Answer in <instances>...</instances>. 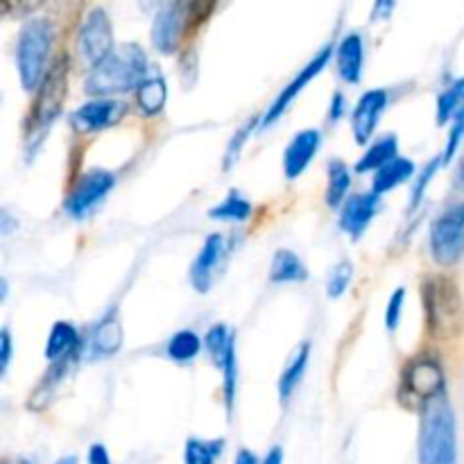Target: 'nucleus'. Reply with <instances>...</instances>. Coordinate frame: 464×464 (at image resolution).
Listing matches in <instances>:
<instances>
[{
	"mask_svg": "<svg viewBox=\"0 0 464 464\" xmlns=\"http://www.w3.org/2000/svg\"><path fill=\"white\" fill-rule=\"evenodd\" d=\"M420 464H458V421L447 392L429 399L420 408Z\"/></svg>",
	"mask_w": 464,
	"mask_h": 464,
	"instance_id": "nucleus-1",
	"label": "nucleus"
},
{
	"mask_svg": "<svg viewBox=\"0 0 464 464\" xmlns=\"http://www.w3.org/2000/svg\"><path fill=\"white\" fill-rule=\"evenodd\" d=\"M150 63L143 50L136 44L121 45L100 63L91 66L86 77V91L95 98H111V95L136 91L148 80Z\"/></svg>",
	"mask_w": 464,
	"mask_h": 464,
	"instance_id": "nucleus-2",
	"label": "nucleus"
},
{
	"mask_svg": "<svg viewBox=\"0 0 464 464\" xmlns=\"http://www.w3.org/2000/svg\"><path fill=\"white\" fill-rule=\"evenodd\" d=\"M426 329L435 340H456L464 331L462 293L451 276H429L421 285Z\"/></svg>",
	"mask_w": 464,
	"mask_h": 464,
	"instance_id": "nucleus-3",
	"label": "nucleus"
},
{
	"mask_svg": "<svg viewBox=\"0 0 464 464\" xmlns=\"http://www.w3.org/2000/svg\"><path fill=\"white\" fill-rule=\"evenodd\" d=\"M53 36L54 30L48 18H30L23 25L16 45V66L25 91L39 89L45 72L50 71L48 59L50 48H53Z\"/></svg>",
	"mask_w": 464,
	"mask_h": 464,
	"instance_id": "nucleus-4",
	"label": "nucleus"
},
{
	"mask_svg": "<svg viewBox=\"0 0 464 464\" xmlns=\"http://www.w3.org/2000/svg\"><path fill=\"white\" fill-rule=\"evenodd\" d=\"M39 93H36L34 107H32L30 118H27V143H39L45 136L48 127L57 121L63 109L68 91V57H59L45 72L41 82Z\"/></svg>",
	"mask_w": 464,
	"mask_h": 464,
	"instance_id": "nucleus-5",
	"label": "nucleus"
},
{
	"mask_svg": "<svg viewBox=\"0 0 464 464\" xmlns=\"http://www.w3.org/2000/svg\"><path fill=\"white\" fill-rule=\"evenodd\" d=\"M430 256L442 267H453L464 256V202L449 207L433 222Z\"/></svg>",
	"mask_w": 464,
	"mask_h": 464,
	"instance_id": "nucleus-6",
	"label": "nucleus"
},
{
	"mask_svg": "<svg viewBox=\"0 0 464 464\" xmlns=\"http://www.w3.org/2000/svg\"><path fill=\"white\" fill-rule=\"evenodd\" d=\"M444 392V372L433 358H417L403 370L399 399L403 406L421 408L429 399Z\"/></svg>",
	"mask_w": 464,
	"mask_h": 464,
	"instance_id": "nucleus-7",
	"label": "nucleus"
},
{
	"mask_svg": "<svg viewBox=\"0 0 464 464\" xmlns=\"http://www.w3.org/2000/svg\"><path fill=\"white\" fill-rule=\"evenodd\" d=\"M190 30H193V0H170L154 16L152 45L159 53L172 54Z\"/></svg>",
	"mask_w": 464,
	"mask_h": 464,
	"instance_id": "nucleus-8",
	"label": "nucleus"
},
{
	"mask_svg": "<svg viewBox=\"0 0 464 464\" xmlns=\"http://www.w3.org/2000/svg\"><path fill=\"white\" fill-rule=\"evenodd\" d=\"M331 57H334V45H324V48H322L320 53H317L315 57H313L311 62H308L306 66L297 72V77L284 86V91L276 95V100L270 104V109L266 111V116H263V121H261L263 130L270 125H275V122L279 121L285 111H288V107L295 102V98H297V95L302 93V91L306 89V86L311 84V82L315 80V77L320 75L326 66H329Z\"/></svg>",
	"mask_w": 464,
	"mask_h": 464,
	"instance_id": "nucleus-9",
	"label": "nucleus"
},
{
	"mask_svg": "<svg viewBox=\"0 0 464 464\" xmlns=\"http://www.w3.org/2000/svg\"><path fill=\"white\" fill-rule=\"evenodd\" d=\"M127 104L113 98H98L82 104L71 116V127L77 134H93V131L107 130L118 125L127 116Z\"/></svg>",
	"mask_w": 464,
	"mask_h": 464,
	"instance_id": "nucleus-10",
	"label": "nucleus"
},
{
	"mask_svg": "<svg viewBox=\"0 0 464 464\" xmlns=\"http://www.w3.org/2000/svg\"><path fill=\"white\" fill-rule=\"evenodd\" d=\"M113 53V30L104 9H91L80 30V54L86 63L95 66Z\"/></svg>",
	"mask_w": 464,
	"mask_h": 464,
	"instance_id": "nucleus-11",
	"label": "nucleus"
},
{
	"mask_svg": "<svg viewBox=\"0 0 464 464\" xmlns=\"http://www.w3.org/2000/svg\"><path fill=\"white\" fill-rule=\"evenodd\" d=\"M116 186V175L109 170H91L77 181L66 199V211L72 218H84L95 204L104 199V195Z\"/></svg>",
	"mask_w": 464,
	"mask_h": 464,
	"instance_id": "nucleus-12",
	"label": "nucleus"
},
{
	"mask_svg": "<svg viewBox=\"0 0 464 464\" xmlns=\"http://www.w3.org/2000/svg\"><path fill=\"white\" fill-rule=\"evenodd\" d=\"M379 207L381 195H376L374 190L372 193L352 195L343 204V211H340V229L352 240H361L365 236L367 227L372 225L374 216L379 213Z\"/></svg>",
	"mask_w": 464,
	"mask_h": 464,
	"instance_id": "nucleus-13",
	"label": "nucleus"
},
{
	"mask_svg": "<svg viewBox=\"0 0 464 464\" xmlns=\"http://www.w3.org/2000/svg\"><path fill=\"white\" fill-rule=\"evenodd\" d=\"M385 107H388V91L385 89H372L362 93L352 113V131L358 145H365L372 139Z\"/></svg>",
	"mask_w": 464,
	"mask_h": 464,
	"instance_id": "nucleus-14",
	"label": "nucleus"
},
{
	"mask_svg": "<svg viewBox=\"0 0 464 464\" xmlns=\"http://www.w3.org/2000/svg\"><path fill=\"white\" fill-rule=\"evenodd\" d=\"M225 254V236L213 234L204 240L202 249L195 256L193 266H190V284L198 293H208L213 285V276H216L220 258Z\"/></svg>",
	"mask_w": 464,
	"mask_h": 464,
	"instance_id": "nucleus-15",
	"label": "nucleus"
},
{
	"mask_svg": "<svg viewBox=\"0 0 464 464\" xmlns=\"http://www.w3.org/2000/svg\"><path fill=\"white\" fill-rule=\"evenodd\" d=\"M317 150H320V131L317 130H302L299 134H295V139L290 140L288 148L284 152V175L285 179H297L311 161L315 159Z\"/></svg>",
	"mask_w": 464,
	"mask_h": 464,
	"instance_id": "nucleus-16",
	"label": "nucleus"
},
{
	"mask_svg": "<svg viewBox=\"0 0 464 464\" xmlns=\"http://www.w3.org/2000/svg\"><path fill=\"white\" fill-rule=\"evenodd\" d=\"M122 347V324L116 311L107 313L89 335V353L93 358H109Z\"/></svg>",
	"mask_w": 464,
	"mask_h": 464,
	"instance_id": "nucleus-17",
	"label": "nucleus"
},
{
	"mask_svg": "<svg viewBox=\"0 0 464 464\" xmlns=\"http://www.w3.org/2000/svg\"><path fill=\"white\" fill-rule=\"evenodd\" d=\"M335 63H338V72L344 82L349 84H358L362 77V63H365V45H362V36L352 32L344 36L335 50Z\"/></svg>",
	"mask_w": 464,
	"mask_h": 464,
	"instance_id": "nucleus-18",
	"label": "nucleus"
},
{
	"mask_svg": "<svg viewBox=\"0 0 464 464\" xmlns=\"http://www.w3.org/2000/svg\"><path fill=\"white\" fill-rule=\"evenodd\" d=\"M415 175V163L406 157H394L392 161H388L385 166H381L379 170H374V179H372V190L376 195L390 193L397 186L406 184L411 177Z\"/></svg>",
	"mask_w": 464,
	"mask_h": 464,
	"instance_id": "nucleus-19",
	"label": "nucleus"
},
{
	"mask_svg": "<svg viewBox=\"0 0 464 464\" xmlns=\"http://www.w3.org/2000/svg\"><path fill=\"white\" fill-rule=\"evenodd\" d=\"M308 279V270L302 258L290 249H279L272 258L270 281L272 284H302Z\"/></svg>",
	"mask_w": 464,
	"mask_h": 464,
	"instance_id": "nucleus-20",
	"label": "nucleus"
},
{
	"mask_svg": "<svg viewBox=\"0 0 464 464\" xmlns=\"http://www.w3.org/2000/svg\"><path fill=\"white\" fill-rule=\"evenodd\" d=\"M77 344H80V335H77L75 326L68 324V322H57L50 329L48 343H45V358L50 362H57L62 358L72 356Z\"/></svg>",
	"mask_w": 464,
	"mask_h": 464,
	"instance_id": "nucleus-21",
	"label": "nucleus"
},
{
	"mask_svg": "<svg viewBox=\"0 0 464 464\" xmlns=\"http://www.w3.org/2000/svg\"><path fill=\"white\" fill-rule=\"evenodd\" d=\"M308 358H311V343H304L302 347L297 349V353L293 356V361L288 362V367L284 370L279 379V399L281 403H288L290 397L295 394V390L302 383L304 374L308 370Z\"/></svg>",
	"mask_w": 464,
	"mask_h": 464,
	"instance_id": "nucleus-22",
	"label": "nucleus"
},
{
	"mask_svg": "<svg viewBox=\"0 0 464 464\" xmlns=\"http://www.w3.org/2000/svg\"><path fill=\"white\" fill-rule=\"evenodd\" d=\"M168 98V86L163 77H148L143 84L136 89V104L143 116H157L163 111Z\"/></svg>",
	"mask_w": 464,
	"mask_h": 464,
	"instance_id": "nucleus-23",
	"label": "nucleus"
},
{
	"mask_svg": "<svg viewBox=\"0 0 464 464\" xmlns=\"http://www.w3.org/2000/svg\"><path fill=\"white\" fill-rule=\"evenodd\" d=\"M349 188H352V175H349L347 163L334 159L329 163V186H326V204L331 208H338L344 204Z\"/></svg>",
	"mask_w": 464,
	"mask_h": 464,
	"instance_id": "nucleus-24",
	"label": "nucleus"
},
{
	"mask_svg": "<svg viewBox=\"0 0 464 464\" xmlns=\"http://www.w3.org/2000/svg\"><path fill=\"white\" fill-rule=\"evenodd\" d=\"M399 152L397 139L392 134L383 136V139L376 140L365 154H362L361 161L356 163V172H370V170H379L381 166H385L388 161H392Z\"/></svg>",
	"mask_w": 464,
	"mask_h": 464,
	"instance_id": "nucleus-25",
	"label": "nucleus"
},
{
	"mask_svg": "<svg viewBox=\"0 0 464 464\" xmlns=\"http://www.w3.org/2000/svg\"><path fill=\"white\" fill-rule=\"evenodd\" d=\"M252 216V204L238 193V190H231L225 198V202H220L218 207H213L208 211L211 220H225V222H245Z\"/></svg>",
	"mask_w": 464,
	"mask_h": 464,
	"instance_id": "nucleus-26",
	"label": "nucleus"
},
{
	"mask_svg": "<svg viewBox=\"0 0 464 464\" xmlns=\"http://www.w3.org/2000/svg\"><path fill=\"white\" fill-rule=\"evenodd\" d=\"M199 349H202V340H199V335L195 334V331H179V334H175L170 338V343H168V358L175 362H190L193 358H198Z\"/></svg>",
	"mask_w": 464,
	"mask_h": 464,
	"instance_id": "nucleus-27",
	"label": "nucleus"
},
{
	"mask_svg": "<svg viewBox=\"0 0 464 464\" xmlns=\"http://www.w3.org/2000/svg\"><path fill=\"white\" fill-rule=\"evenodd\" d=\"M222 440H213V442H204V440H188L184 449V464H216L220 458Z\"/></svg>",
	"mask_w": 464,
	"mask_h": 464,
	"instance_id": "nucleus-28",
	"label": "nucleus"
},
{
	"mask_svg": "<svg viewBox=\"0 0 464 464\" xmlns=\"http://www.w3.org/2000/svg\"><path fill=\"white\" fill-rule=\"evenodd\" d=\"M204 344H207L213 362L220 367L222 361L227 358V353H229V349L236 344V338L229 334V329H227L225 324H213L211 329H208V334L204 335Z\"/></svg>",
	"mask_w": 464,
	"mask_h": 464,
	"instance_id": "nucleus-29",
	"label": "nucleus"
},
{
	"mask_svg": "<svg viewBox=\"0 0 464 464\" xmlns=\"http://www.w3.org/2000/svg\"><path fill=\"white\" fill-rule=\"evenodd\" d=\"M222 370V392H225L227 415L231 417L236 403V383H238V358H236V344L229 349L227 358L220 365Z\"/></svg>",
	"mask_w": 464,
	"mask_h": 464,
	"instance_id": "nucleus-30",
	"label": "nucleus"
},
{
	"mask_svg": "<svg viewBox=\"0 0 464 464\" xmlns=\"http://www.w3.org/2000/svg\"><path fill=\"white\" fill-rule=\"evenodd\" d=\"M464 98V77L453 82L444 93H440L438 98V122L440 125H447V122L453 121V113L460 107Z\"/></svg>",
	"mask_w": 464,
	"mask_h": 464,
	"instance_id": "nucleus-31",
	"label": "nucleus"
},
{
	"mask_svg": "<svg viewBox=\"0 0 464 464\" xmlns=\"http://www.w3.org/2000/svg\"><path fill=\"white\" fill-rule=\"evenodd\" d=\"M258 122H261L258 118H249V121L245 122V125L240 127V130L236 131L234 136H231L229 145H227V152H225V163H222V168H225V170H229V168L234 166L236 161H238V157H240V152H243L245 143H247V139L252 136V131L256 130Z\"/></svg>",
	"mask_w": 464,
	"mask_h": 464,
	"instance_id": "nucleus-32",
	"label": "nucleus"
},
{
	"mask_svg": "<svg viewBox=\"0 0 464 464\" xmlns=\"http://www.w3.org/2000/svg\"><path fill=\"white\" fill-rule=\"evenodd\" d=\"M352 276H353V267L349 261H340L338 266L331 270L329 281H326V293H329L331 299H338L347 293L349 284H352Z\"/></svg>",
	"mask_w": 464,
	"mask_h": 464,
	"instance_id": "nucleus-33",
	"label": "nucleus"
},
{
	"mask_svg": "<svg viewBox=\"0 0 464 464\" xmlns=\"http://www.w3.org/2000/svg\"><path fill=\"white\" fill-rule=\"evenodd\" d=\"M442 163H444V159L438 157V159H433V161L426 163L424 170L420 172V177H417V181H415V188H412V193H411V207H408L411 211H415V208L421 204L426 188H429V184L433 181L435 172L440 170V166H442Z\"/></svg>",
	"mask_w": 464,
	"mask_h": 464,
	"instance_id": "nucleus-34",
	"label": "nucleus"
},
{
	"mask_svg": "<svg viewBox=\"0 0 464 464\" xmlns=\"http://www.w3.org/2000/svg\"><path fill=\"white\" fill-rule=\"evenodd\" d=\"M464 136V98L460 102V107L456 109L453 113V122H451V131H449V140H447V148H444V163H451V159L456 157L458 148H460V140Z\"/></svg>",
	"mask_w": 464,
	"mask_h": 464,
	"instance_id": "nucleus-35",
	"label": "nucleus"
},
{
	"mask_svg": "<svg viewBox=\"0 0 464 464\" xmlns=\"http://www.w3.org/2000/svg\"><path fill=\"white\" fill-rule=\"evenodd\" d=\"M48 0H0V9H3L5 16L12 18H23L34 14L36 9L44 7Z\"/></svg>",
	"mask_w": 464,
	"mask_h": 464,
	"instance_id": "nucleus-36",
	"label": "nucleus"
},
{
	"mask_svg": "<svg viewBox=\"0 0 464 464\" xmlns=\"http://www.w3.org/2000/svg\"><path fill=\"white\" fill-rule=\"evenodd\" d=\"M403 304H406V288L394 290L388 302V308H385V326H388V331H397L399 324H401Z\"/></svg>",
	"mask_w": 464,
	"mask_h": 464,
	"instance_id": "nucleus-37",
	"label": "nucleus"
},
{
	"mask_svg": "<svg viewBox=\"0 0 464 464\" xmlns=\"http://www.w3.org/2000/svg\"><path fill=\"white\" fill-rule=\"evenodd\" d=\"M218 0H193V30L202 25L216 9Z\"/></svg>",
	"mask_w": 464,
	"mask_h": 464,
	"instance_id": "nucleus-38",
	"label": "nucleus"
},
{
	"mask_svg": "<svg viewBox=\"0 0 464 464\" xmlns=\"http://www.w3.org/2000/svg\"><path fill=\"white\" fill-rule=\"evenodd\" d=\"M12 335H9V329L0 331V374H5L9 367V361H12Z\"/></svg>",
	"mask_w": 464,
	"mask_h": 464,
	"instance_id": "nucleus-39",
	"label": "nucleus"
},
{
	"mask_svg": "<svg viewBox=\"0 0 464 464\" xmlns=\"http://www.w3.org/2000/svg\"><path fill=\"white\" fill-rule=\"evenodd\" d=\"M394 7H397V0H374V7H372V21H388L394 14Z\"/></svg>",
	"mask_w": 464,
	"mask_h": 464,
	"instance_id": "nucleus-40",
	"label": "nucleus"
},
{
	"mask_svg": "<svg viewBox=\"0 0 464 464\" xmlns=\"http://www.w3.org/2000/svg\"><path fill=\"white\" fill-rule=\"evenodd\" d=\"M86 462L89 464H111V458H109V451L102 447V444H91L89 453H86Z\"/></svg>",
	"mask_w": 464,
	"mask_h": 464,
	"instance_id": "nucleus-41",
	"label": "nucleus"
},
{
	"mask_svg": "<svg viewBox=\"0 0 464 464\" xmlns=\"http://www.w3.org/2000/svg\"><path fill=\"white\" fill-rule=\"evenodd\" d=\"M344 111H347V100H344L343 93H335L334 100H331V121H340L344 116Z\"/></svg>",
	"mask_w": 464,
	"mask_h": 464,
	"instance_id": "nucleus-42",
	"label": "nucleus"
},
{
	"mask_svg": "<svg viewBox=\"0 0 464 464\" xmlns=\"http://www.w3.org/2000/svg\"><path fill=\"white\" fill-rule=\"evenodd\" d=\"M234 464H258V458L254 456L252 451H247V449H240L238 456H236V462Z\"/></svg>",
	"mask_w": 464,
	"mask_h": 464,
	"instance_id": "nucleus-43",
	"label": "nucleus"
},
{
	"mask_svg": "<svg viewBox=\"0 0 464 464\" xmlns=\"http://www.w3.org/2000/svg\"><path fill=\"white\" fill-rule=\"evenodd\" d=\"M261 464H284V451H281V447L270 449V453H267L266 460Z\"/></svg>",
	"mask_w": 464,
	"mask_h": 464,
	"instance_id": "nucleus-44",
	"label": "nucleus"
},
{
	"mask_svg": "<svg viewBox=\"0 0 464 464\" xmlns=\"http://www.w3.org/2000/svg\"><path fill=\"white\" fill-rule=\"evenodd\" d=\"M140 9L143 12H152V9H161L163 7V0H139Z\"/></svg>",
	"mask_w": 464,
	"mask_h": 464,
	"instance_id": "nucleus-45",
	"label": "nucleus"
},
{
	"mask_svg": "<svg viewBox=\"0 0 464 464\" xmlns=\"http://www.w3.org/2000/svg\"><path fill=\"white\" fill-rule=\"evenodd\" d=\"M54 464H77V458L75 456H63V458H59V460Z\"/></svg>",
	"mask_w": 464,
	"mask_h": 464,
	"instance_id": "nucleus-46",
	"label": "nucleus"
},
{
	"mask_svg": "<svg viewBox=\"0 0 464 464\" xmlns=\"http://www.w3.org/2000/svg\"><path fill=\"white\" fill-rule=\"evenodd\" d=\"M18 464H32V462H30V460H21Z\"/></svg>",
	"mask_w": 464,
	"mask_h": 464,
	"instance_id": "nucleus-47",
	"label": "nucleus"
}]
</instances>
